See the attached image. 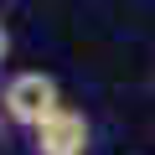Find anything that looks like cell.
Masks as SVG:
<instances>
[{
  "instance_id": "1",
  "label": "cell",
  "mask_w": 155,
  "mask_h": 155,
  "mask_svg": "<svg viewBox=\"0 0 155 155\" xmlns=\"http://www.w3.org/2000/svg\"><path fill=\"white\" fill-rule=\"evenodd\" d=\"M62 104V88L52 72H16L5 88H0V114L21 129H36L52 109Z\"/></svg>"
},
{
  "instance_id": "2",
  "label": "cell",
  "mask_w": 155,
  "mask_h": 155,
  "mask_svg": "<svg viewBox=\"0 0 155 155\" xmlns=\"http://www.w3.org/2000/svg\"><path fill=\"white\" fill-rule=\"evenodd\" d=\"M88 140H93L88 114H78V109H67V104H57V109L31 129V150H36V155H88Z\"/></svg>"
},
{
  "instance_id": "3",
  "label": "cell",
  "mask_w": 155,
  "mask_h": 155,
  "mask_svg": "<svg viewBox=\"0 0 155 155\" xmlns=\"http://www.w3.org/2000/svg\"><path fill=\"white\" fill-rule=\"evenodd\" d=\"M5 52H11V36H5V26H0V62H5Z\"/></svg>"
}]
</instances>
